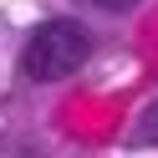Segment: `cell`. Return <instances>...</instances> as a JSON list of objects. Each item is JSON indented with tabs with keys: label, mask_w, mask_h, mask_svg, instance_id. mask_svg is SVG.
Listing matches in <instances>:
<instances>
[{
	"label": "cell",
	"mask_w": 158,
	"mask_h": 158,
	"mask_svg": "<svg viewBox=\"0 0 158 158\" xmlns=\"http://www.w3.org/2000/svg\"><path fill=\"white\" fill-rule=\"evenodd\" d=\"M87 56H92V31H87L82 21L56 15V21H41L31 31V41H26V51H21V72L31 77V82H61Z\"/></svg>",
	"instance_id": "cell-1"
},
{
	"label": "cell",
	"mask_w": 158,
	"mask_h": 158,
	"mask_svg": "<svg viewBox=\"0 0 158 158\" xmlns=\"http://www.w3.org/2000/svg\"><path fill=\"white\" fill-rule=\"evenodd\" d=\"M138 143H158V102H148L143 123H138Z\"/></svg>",
	"instance_id": "cell-2"
},
{
	"label": "cell",
	"mask_w": 158,
	"mask_h": 158,
	"mask_svg": "<svg viewBox=\"0 0 158 158\" xmlns=\"http://www.w3.org/2000/svg\"><path fill=\"white\" fill-rule=\"evenodd\" d=\"M87 5H97V10H107V15H123V10H133V5H143V0H87Z\"/></svg>",
	"instance_id": "cell-3"
}]
</instances>
